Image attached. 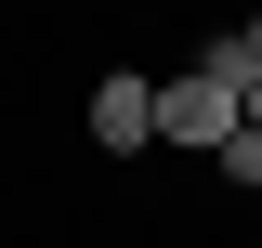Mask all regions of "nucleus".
Segmentation results:
<instances>
[{
    "label": "nucleus",
    "mask_w": 262,
    "mask_h": 248,
    "mask_svg": "<svg viewBox=\"0 0 262 248\" xmlns=\"http://www.w3.org/2000/svg\"><path fill=\"white\" fill-rule=\"evenodd\" d=\"M236 131H249V105H236L223 79H196V65H184V79H158V144H210V157H223Z\"/></svg>",
    "instance_id": "f257e3e1"
},
{
    "label": "nucleus",
    "mask_w": 262,
    "mask_h": 248,
    "mask_svg": "<svg viewBox=\"0 0 262 248\" xmlns=\"http://www.w3.org/2000/svg\"><path fill=\"white\" fill-rule=\"evenodd\" d=\"M92 144H105V157L158 144V79H92Z\"/></svg>",
    "instance_id": "f03ea898"
},
{
    "label": "nucleus",
    "mask_w": 262,
    "mask_h": 248,
    "mask_svg": "<svg viewBox=\"0 0 262 248\" xmlns=\"http://www.w3.org/2000/svg\"><path fill=\"white\" fill-rule=\"evenodd\" d=\"M196 79H223L236 105L262 92V53H249V27H223V39H196Z\"/></svg>",
    "instance_id": "7ed1b4c3"
},
{
    "label": "nucleus",
    "mask_w": 262,
    "mask_h": 248,
    "mask_svg": "<svg viewBox=\"0 0 262 248\" xmlns=\"http://www.w3.org/2000/svg\"><path fill=\"white\" fill-rule=\"evenodd\" d=\"M249 53H262V13H249Z\"/></svg>",
    "instance_id": "20e7f679"
}]
</instances>
